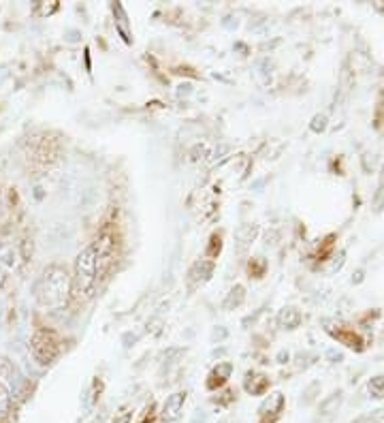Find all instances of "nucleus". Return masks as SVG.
<instances>
[{
  "label": "nucleus",
  "mask_w": 384,
  "mask_h": 423,
  "mask_svg": "<svg viewBox=\"0 0 384 423\" xmlns=\"http://www.w3.org/2000/svg\"><path fill=\"white\" fill-rule=\"evenodd\" d=\"M372 421H374V423H384V409H382V411H376L374 417H372Z\"/></svg>",
  "instance_id": "24"
},
{
  "label": "nucleus",
  "mask_w": 384,
  "mask_h": 423,
  "mask_svg": "<svg viewBox=\"0 0 384 423\" xmlns=\"http://www.w3.org/2000/svg\"><path fill=\"white\" fill-rule=\"evenodd\" d=\"M30 351L32 357L41 364V366H50L58 360L60 355V338L58 333L52 329H37L30 338Z\"/></svg>",
  "instance_id": "3"
},
{
  "label": "nucleus",
  "mask_w": 384,
  "mask_h": 423,
  "mask_svg": "<svg viewBox=\"0 0 384 423\" xmlns=\"http://www.w3.org/2000/svg\"><path fill=\"white\" fill-rule=\"evenodd\" d=\"M212 274H214V261H210V259L196 261L190 267V272H188V288H190V291H194V286H199L205 280H210Z\"/></svg>",
  "instance_id": "5"
},
{
  "label": "nucleus",
  "mask_w": 384,
  "mask_h": 423,
  "mask_svg": "<svg viewBox=\"0 0 384 423\" xmlns=\"http://www.w3.org/2000/svg\"><path fill=\"white\" fill-rule=\"evenodd\" d=\"M374 206H376V210L384 208V169H382V175H380V186H378V193H376V199H374Z\"/></svg>",
  "instance_id": "17"
},
{
  "label": "nucleus",
  "mask_w": 384,
  "mask_h": 423,
  "mask_svg": "<svg viewBox=\"0 0 384 423\" xmlns=\"http://www.w3.org/2000/svg\"><path fill=\"white\" fill-rule=\"evenodd\" d=\"M282 406H284V397H282V393H274V395L269 397V402H265V404L261 406V419H265L267 415H271V421H274V419L280 415Z\"/></svg>",
  "instance_id": "8"
},
{
  "label": "nucleus",
  "mask_w": 384,
  "mask_h": 423,
  "mask_svg": "<svg viewBox=\"0 0 384 423\" xmlns=\"http://www.w3.org/2000/svg\"><path fill=\"white\" fill-rule=\"evenodd\" d=\"M19 248H21V259H24V261L32 259V239H24L19 244Z\"/></svg>",
  "instance_id": "20"
},
{
  "label": "nucleus",
  "mask_w": 384,
  "mask_h": 423,
  "mask_svg": "<svg viewBox=\"0 0 384 423\" xmlns=\"http://www.w3.org/2000/svg\"><path fill=\"white\" fill-rule=\"evenodd\" d=\"M325 126H327V118H325V116H316V118H314L312 130L319 132V130H325Z\"/></svg>",
  "instance_id": "21"
},
{
  "label": "nucleus",
  "mask_w": 384,
  "mask_h": 423,
  "mask_svg": "<svg viewBox=\"0 0 384 423\" xmlns=\"http://www.w3.org/2000/svg\"><path fill=\"white\" fill-rule=\"evenodd\" d=\"M99 274H101V257L94 244H90L75 259V276H73L71 293H75V297L79 299L92 297L99 282Z\"/></svg>",
  "instance_id": "2"
},
{
  "label": "nucleus",
  "mask_w": 384,
  "mask_h": 423,
  "mask_svg": "<svg viewBox=\"0 0 384 423\" xmlns=\"http://www.w3.org/2000/svg\"><path fill=\"white\" fill-rule=\"evenodd\" d=\"M340 402H342V393H335L333 397H329L327 402L321 406V411H323V413H331V409H333V406H340Z\"/></svg>",
  "instance_id": "18"
},
{
  "label": "nucleus",
  "mask_w": 384,
  "mask_h": 423,
  "mask_svg": "<svg viewBox=\"0 0 384 423\" xmlns=\"http://www.w3.org/2000/svg\"><path fill=\"white\" fill-rule=\"evenodd\" d=\"M243 299H245V288H243L241 284H235L231 291H229L227 299H224L222 308H224V310H235V308H239V306L243 304Z\"/></svg>",
  "instance_id": "10"
},
{
  "label": "nucleus",
  "mask_w": 384,
  "mask_h": 423,
  "mask_svg": "<svg viewBox=\"0 0 384 423\" xmlns=\"http://www.w3.org/2000/svg\"><path fill=\"white\" fill-rule=\"evenodd\" d=\"M247 272H250V276H254V278H261L263 272H265V261L252 259L250 263H247Z\"/></svg>",
  "instance_id": "16"
},
{
  "label": "nucleus",
  "mask_w": 384,
  "mask_h": 423,
  "mask_svg": "<svg viewBox=\"0 0 384 423\" xmlns=\"http://www.w3.org/2000/svg\"><path fill=\"white\" fill-rule=\"evenodd\" d=\"M9 411H11V393L3 383H0V419H5Z\"/></svg>",
  "instance_id": "14"
},
{
  "label": "nucleus",
  "mask_w": 384,
  "mask_h": 423,
  "mask_svg": "<svg viewBox=\"0 0 384 423\" xmlns=\"http://www.w3.org/2000/svg\"><path fill=\"white\" fill-rule=\"evenodd\" d=\"M370 391L374 397H382L384 395V376H376L370 381Z\"/></svg>",
  "instance_id": "15"
},
{
  "label": "nucleus",
  "mask_w": 384,
  "mask_h": 423,
  "mask_svg": "<svg viewBox=\"0 0 384 423\" xmlns=\"http://www.w3.org/2000/svg\"><path fill=\"white\" fill-rule=\"evenodd\" d=\"M184 404H186V391L171 393L165 400V404H163V421H167V423L177 421L179 415H182V411H184Z\"/></svg>",
  "instance_id": "4"
},
{
  "label": "nucleus",
  "mask_w": 384,
  "mask_h": 423,
  "mask_svg": "<svg viewBox=\"0 0 384 423\" xmlns=\"http://www.w3.org/2000/svg\"><path fill=\"white\" fill-rule=\"evenodd\" d=\"M7 278H9L7 270H5V267H0V288H3V286L7 284Z\"/></svg>",
  "instance_id": "23"
},
{
  "label": "nucleus",
  "mask_w": 384,
  "mask_h": 423,
  "mask_svg": "<svg viewBox=\"0 0 384 423\" xmlns=\"http://www.w3.org/2000/svg\"><path fill=\"white\" fill-rule=\"evenodd\" d=\"M243 389L250 395H263L269 389V378L265 374H256V372H247L245 381H243Z\"/></svg>",
  "instance_id": "7"
},
{
  "label": "nucleus",
  "mask_w": 384,
  "mask_h": 423,
  "mask_svg": "<svg viewBox=\"0 0 384 423\" xmlns=\"http://www.w3.org/2000/svg\"><path fill=\"white\" fill-rule=\"evenodd\" d=\"M220 250H222V235L220 233H212L210 244H208V248H205V257L212 261V259H216L220 255Z\"/></svg>",
  "instance_id": "12"
},
{
  "label": "nucleus",
  "mask_w": 384,
  "mask_h": 423,
  "mask_svg": "<svg viewBox=\"0 0 384 423\" xmlns=\"http://www.w3.org/2000/svg\"><path fill=\"white\" fill-rule=\"evenodd\" d=\"M71 286H73V280L66 272V267L62 265H50L45 267L43 274L37 278L34 282V299L39 306L43 308H60L66 304L71 295Z\"/></svg>",
  "instance_id": "1"
},
{
  "label": "nucleus",
  "mask_w": 384,
  "mask_h": 423,
  "mask_svg": "<svg viewBox=\"0 0 384 423\" xmlns=\"http://www.w3.org/2000/svg\"><path fill=\"white\" fill-rule=\"evenodd\" d=\"M278 321H280V325L284 329H295L301 323V315H299L297 308H284L280 313V317H278Z\"/></svg>",
  "instance_id": "9"
},
{
  "label": "nucleus",
  "mask_w": 384,
  "mask_h": 423,
  "mask_svg": "<svg viewBox=\"0 0 384 423\" xmlns=\"http://www.w3.org/2000/svg\"><path fill=\"white\" fill-rule=\"evenodd\" d=\"M132 421V413H122L114 423H130Z\"/></svg>",
  "instance_id": "22"
},
{
  "label": "nucleus",
  "mask_w": 384,
  "mask_h": 423,
  "mask_svg": "<svg viewBox=\"0 0 384 423\" xmlns=\"http://www.w3.org/2000/svg\"><path fill=\"white\" fill-rule=\"evenodd\" d=\"M231 374H233V364L231 362H218V366L208 376V389L216 391V389L224 387L231 378Z\"/></svg>",
  "instance_id": "6"
},
{
  "label": "nucleus",
  "mask_w": 384,
  "mask_h": 423,
  "mask_svg": "<svg viewBox=\"0 0 384 423\" xmlns=\"http://www.w3.org/2000/svg\"><path fill=\"white\" fill-rule=\"evenodd\" d=\"M335 338L342 340V342H344L346 346H350V348H361V344H363V340H361L356 333H352V331H337Z\"/></svg>",
  "instance_id": "13"
},
{
  "label": "nucleus",
  "mask_w": 384,
  "mask_h": 423,
  "mask_svg": "<svg viewBox=\"0 0 384 423\" xmlns=\"http://www.w3.org/2000/svg\"><path fill=\"white\" fill-rule=\"evenodd\" d=\"M254 235H256V227H252V225H243V227H239L237 229V233H235V237H237V242H239V248L243 250L247 244H250L252 239H254Z\"/></svg>",
  "instance_id": "11"
},
{
  "label": "nucleus",
  "mask_w": 384,
  "mask_h": 423,
  "mask_svg": "<svg viewBox=\"0 0 384 423\" xmlns=\"http://www.w3.org/2000/svg\"><path fill=\"white\" fill-rule=\"evenodd\" d=\"M11 374H13L11 362H9L7 357H3V355H0V378H7V376H11Z\"/></svg>",
  "instance_id": "19"
}]
</instances>
